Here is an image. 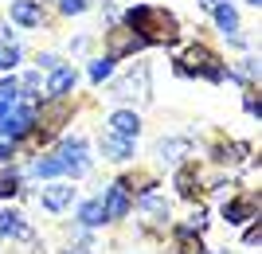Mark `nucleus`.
Masks as SVG:
<instances>
[{
    "mask_svg": "<svg viewBox=\"0 0 262 254\" xmlns=\"http://www.w3.org/2000/svg\"><path fill=\"white\" fill-rule=\"evenodd\" d=\"M172 239H176V254H208L204 239H200L188 223H176V227H172Z\"/></svg>",
    "mask_w": 262,
    "mask_h": 254,
    "instance_id": "aec40b11",
    "label": "nucleus"
},
{
    "mask_svg": "<svg viewBox=\"0 0 262 254\" xmlns=\"http://www.w3.org/2000/svg\"><path fill=\"white\" fill-rule=\"evenodd\" d=\"M208 156L215 160V165H243V160L251 156V145L247 141H215L208 149Z\"/></svg>",
    "mask_w": 262,
    "mask_h": 254,
    "instance_id": "f3484780",
    "label": "nucleus"
},
{
    "mask_svg": "<svg viewBox=\"0 0 262 254\" xmlns=\"http://www.w3.org/2000/svg\"><path fill=\"white\" fill-rule=\"evenodd\" d=\"M90 8V0H59V12L63 16H82Z\"/></svg>",
    "mask_w": 262,
    "mask_h": 254,
    "instance_id": "7c9ffc66",
    "label": "nucleus"
},
{
    "mask_svg": "<svg viewBox=\"0 0 262 254\" xmlns=\"http://www.w3.org/2000/svg\"><path fill=\"white\" fill-rule=\"evenodd\" d=\"M78 227H82V231H98V227H106V211H102V199L94 196V199H82V203H78Z\"/></svg>",
    "mask_w": 262,
    "mask_h": 254,
    "instance_id": "6ab92c4d",
    "label": "nucleus"
},
{
    "mask_svg": "<svg viewBox=\"0 0 262 254\" xmlns=\"http://www.w3.org/2000/svg\"><path fill=\"white\" fill-rule=\"evenodd\" d=\"M59 160H63V176H71V180L90 176L94 160H90V145H86V137H82V133H71V137H63V141H59Z\"/></svg>",
    "mask_w": 262,
    "mask_h": 254,
    "instance_id": "f03ea898",
    "label": "nucleus"
},
{
    "mask_svg": "<svg viewBox=\"0 0 262 254\" xmlns=\"http://www.w3.org/2000/svg\"><path fill=\"white\" fill-rule=\"evenodd\" d=\"M78 86V71L75 66L59 63L55 71H47V82H43V94L47 98H71V90Z\"/></svg>",
    "mask_w": 262,
    "mask_h": 254,
    "instance_id": "f8f14e48",
    "label": "nucleus"
},
{
    "mask_svg": "<svg viewBox=\"0 0 262 254\" xmlns=\"http://www.w3.org/2000/svg\"><path fill=\"white\" fill-rule=\"evenodd\" d=\"M0 239H24V243L32 239V227L16 207H0Z\"/></svg>",
    "mask_w": 262,
    "mask_h": 254,
    "instance_id": "a211bd4d",
    "label": "nucleus"
},
{
    "mask_svg": "<svg viewBox=\"0 0 262 254\" xmlns=\"http://www.w3.org/2000/svg\"><path fill=\"white\" fill-rule=\"evenodd\" d=\"M28 176H35V180H63V160H59V153L35 156L32 165H28Z\"/></svg>",
    "mask_w": 262,
    "mask_h": 254,
    "instance_id": "412c9836",
    "label": "nucleus"
},
{
    "mask_svg": "<svg viewBox=\"0 0 262 254\" xmlns=\"http://www.w3.org/2000/svg\"><path fill=\"white\" fill-rule=\"evenodd\" d=\"M98 199H102V211H106V223H121V219L133 215V199H129V192L121 188V180H114L110 188H102Z\"/></svg>",
    "mask_w": 262,
    "mask_h": 254,
    "instance_id": "6e6552de",
    "label": "nucleus"
},
{
    "mask_svg": "<svg viewBox=\"0 0 262 254\" xmlns=\"http://www.w3.org/2000/svg\"><path fill=\"white\" fill-rule=\"evenodd\" d=\"M20 196V172L8 168V172H0V199H16Z\"/></svg>",
    "mask_w": 262,
    "mask_h": 254,
    "instance_id": "a878e982",
    "label": "nucleus"
},
{
    "mask_svg": "<svg viewBox=\"0 0 262 254\" xmlns=\"http://www.w3.org/2000/svg\"><path fill=\"white\" fill-rule=\"evenodd\" d=\"M8 16H12V24H20V28H39V24L47 20L39 0H12V4H8Z\"/></svg>",
    "mask_w": 262,
    "mask_h": 254,
    "instance_id": "dca6fc26",
    "label": "nucleus"
},
{
    "mask_svg": "<svg viewBox=\"0 0 262 254\" xmlns=\"http://www.w3.org/2000/svg\"><path fill=\"white\" fill-rule=\"evenodd\" d=\"M102 4H110V0H102Z\"/></svg>",
    "mask_w": 262,
    "mask_h": 254,
    "instance_id": "a19ab883",
    "label": "nucleus"
},
{
    "mask_svg": "<svg viewBox=\"0 0 262 254\" xmlns=\"http://www.w3.org/2000/svg\"><path fill=\"white\" fill-rule=\"evenodd\" d=\"M243 110L251 113V118H258V122H262V102L254 98V86H247V94H243Z\"/></svg>",
    "mask_w": 262,
    "mask_h": 254,
    "instance_id": "c756f323",
    "label": "nucleus"
},
{
    "mask_svg": "<svg viewBox=\"0 0 262 254\" xmlns=\"http://www.w3.org/2000/svg\"><path fill=\"white\" fill-rule=\"evenodd\" d=\"M16 149H20L16 141H0V165H12V160H16Z\"/></svg>",
    "mask_w": 262,
    "mask_h": 254,
    "instance_id": "f704fd0d",
    "label": "nucleus"
},
{
    "mask_svg": "<svg viewBox=\"0 0 262 254\" xmlns=\"http://www.w3.org/2000/svg\"><path fill=\"white\" fill-rule=\"evenodd\" d=\"M211 20H215V28L223 35H231V32H239V12L231 8V4H223V0H219L215 8H211Z\"/></svg>",
    "mask_w": 262,
    "mask_h": 254,
    "instance_id": "5701e85b",
    "label": "nucleus"
},
{
    "mask_svg": "<svg viewBox=\"0 0 262 254\" xmlns=\"http://www.w3.org/2000/svg\"><path fill=\"white\" fill-rule=\"evenodd\" d=\"M172 184H176V196L180 199H192L204 192V176H200V168H196V160H188V165H180L176 168V176H172Z\"/></svg>",
    "mask_w": 262,
    "mask_h": 254,
    "instance_id": "2eb2a0df",
    "label": "nucleus"
},
{
    "mask_svg": "<svg viewBox=\"0 0 262 254\" xmlns=\"http://www.w3.org/2000/svg\"><path fill=\"white\" fill-rule=\"evenodd\" d=\"M67 122H71V102H67V98L35 102V125H47V133H59Z\"/></svg>",
    "mask_w": 262,
    "mask_h": 254,
    "instance_id": "9b49d317",
    "label": "nucleus"
},
{
    "mask_svg": "<svg viewBox=\"0 0 262 254\" xmlns=\"http://www.w3.org/2000/svg\"><path fill=\"white\" fill-rule=\"evenodd\" d=\"M258 219V192L243 188L239 196H227L223 199V223L227 227H243V223Z\"/></svg>",
    "mask_w": 262,
    "mask_h": 254,
    "instance_id": "423d86ee",
    "label": "nucleus"
},
{
    "mask_svg": "<svg viewBox=\"0 0 262 254\" xmlns=\"http://www.w3.org/2000/svg\"><path fill=\"white\" fill-rule=\"evenodd\" d=\"M110 98L114 102H149L153 98V90H149V66L137 63L125 78H118L114 90H110Z\"/></svg>",
    "mask_w": 262,
    "mask_h": 254,
    "instance_id": "20e7f679",
    "label": "nucleus"
},
{
    "mask_svg": "<svg viewBox=\"0 0 262 254\" xmlns=\"http://www.w3.org/2000/svg\"><path fill=\"white\" fill-rule=\"evenodd\" d=\"M55 66H59V55H55V51H43V55L35 59V71H55Z\"/></svg>",
    "mask_w": 262,
    "mask_h": 254,
    "instance_id": "72a5a7b5",
    "label": "nucleus"
},
{
    "mask_svg": "<svg viewBox=\"0 0 262 254\" xmlns=\"http://www.w3.org/2000/svg\"><path fill=\"white\" fill-rule=\"evenodd\" d=\"M0 98L16 102V98H20V82H16V78H0Z\"/></svg>",
    "mask_w": 262,
    "mask_h": 254,
    "instance_id": "473e14b6",
    "label": "nucleus"
},
{
    "mask_svg": "<svg viewBox=\"0 0 262 254\" xmlns=\"http://www.w3.org/2000/svg\"><path fill=\"white\" fill-rule=\"evenodd\" d=\"M114 137H125V141H137L141 137V113L133 110V106H121V110L110 113V129Z\"/></svg>",
    "mask_w": 262,
    "mask_h": 254,
    "instance_id": "4468645a",
    "label": "nucleus"
},
{
    "mask_svg": "<svg viewBox=\"0 0 262 254\" xmlns=\"http://www.w3.org/2000/svg\"><path fill=\"white\" fill-rule=\"evenodd\" d=\"M184 223H188L196 235H204V231H208V223H211V219H208V207H192V215H188Z\"/></svg>",
    "mask_w": 262,
    "mask_h": 254,
    "instance_id": "cd10ccee",
    "label": "nucleus"
},
{
    "mask_svg": "<svg viewBox=\"0 0 262 254\" xmlns=\"http://www.w3.org/2000/svg\"><path fill=\"white\" fill-rule=\"evenodd\" d=\"M98 153H102V160H114V165H129L133 156H137V141H125V137L102 133V137H98Z\"/></svg>",
    "mask_w": 262,
    "mask_h": 254,
    "instance_id": "ddd939ff",
    "label": "nucleus"
},
{
    "mask_svg": "<svg viewBox=\"0 0 262 254\" xmlns=\"http://www.w3.org/2000/svg\"><path fill=\"white\" fill-rule=\"evenodd\" d=\"M78 199V188L75 180L67 184V180H51L43 192H39V203H43V211H51V215H63V211H71V203Z\"/></svg>",
    "mask_w": 262,
    "mask_h": 254,
    "instance_id": "1a4fd4ad",
    "label": "nucleus"
},
{
    "mask_svg": "<svg viewBox=\"0 0 262 254\" xmlns=\"http://www.w3.org/2000/svg\"><path fill=\"white\" fill-rule=\"evenodd\" d=\"M172 223V211H168V199L157 196V192H149V196L137 199V227H141L145 235H157L164 231Z\"/></svg>",
    "mask_w": 262,
    "mask_h": 254,
    "instance_id": "7ed1b4c3",
    "label": "nucleus"
},
{
    "mask_svg": "<svg viewBox=\"0 0 262 254\" xmlns=\"http://www.w3.org/2000/svg\"><path fill=\"white\" fill-rule=\"evenodd\" d=\"M231 82H243V86H254V78H258V59H239V66H231L227 71Z\"/></svg>",
    "mask_w": 262,
    "mask_h": 254,
    "instance_id": "b1692460",
    "label": "nucleus"
},
{
    "mask_svg": "<svg viewBox=\"0 0 262 254\" xmlns=\"http://www.w3.org/2000/svg\"><path fill=\"white\" fill-rule=\"evenodd\" d=\"M86 75H90V82H106V78L114 75V59H106V55L94 59V63L86 66Z\"/></svg>",
    "mask_w": 262,
    "mask_h": 254,
    "instance_id": "bb28decb",
    "label": "nucleus"
},
{
    "mask_svg": "<svg viewBox=\"0 0 262 254\" xmlns=\"http://www.w3.org/2000/svg\"><path fill=\"white\" fill-rule=\"evenodd\" d=\"M67 254H78V250H67Z\"/></svg>",
    "mask_w": 262,
    "mask_h": 254,
    "instance_id": "ea45409f",
    "label": "nucleus"
},
{
    "mask_svg": "<svg viewBox=\"0 0 262 254\" xmlns=\"http://www.w3.org/2000/svg\"><path fill=\"white\" fill-rule=\"evenodd\" d=\"M106 35V59H114V63H121V59H129V55H137V51H145V39L141 35H133L129 28H121V24H114L110 32H102Z\"/></svg>",
    "mask_w": 262,
    "mask_h": 254,
    "instance_id": "0eeeda50",
    "label": "nucleus"
},
{
    "mask_svg": "<svg viewBox=\"0 0 262 254\" xmlns=\"http://www.w3.org/2000/svg\"><path fill=\"white\" fill-rule=\"evenodd\" d=\"M196 4H200V8H208V12H211V8L219 4V0H196Z\"/></svg>",
    "mask_w": 262,
    "mask_h": 254,
    "instance_id": "e433bc0d",
    "label": "nucleus"
},
{
    "mask_svg": "<svg viewBox=\"0 0 262 254\" xmlns=\"http://www.w3.org/2000/svg\"><path fill=\"white\" fill-rule=\"evenodd\" d=\"M247 4H251V8H262V0H247Z\"/></svg>",
    "mask_w": 262,
    "mask_h": 254,
    "instance_id": "58836bf2",
    "label": "nucleus"
},
{
    "mask_svg": "<svg viewBox=\"0 0 262 254\" xmlns=\"http://www.w3.org/2000/svg\"><path fill=\"white\" fill-rule=\"evenodd\" d=\"M118 180H121V188L129 192V199H141V196H149V192H157L153 172H133V176H118Z\"/></svg>",
    "mask_w": 262,
    "mask_h": 254,
    "instance_id": "4be33fe9",
    "label": "nucleus"
},
{
    "mask_svg": "<svg viewBox=\"0 0 262 254\" xmlns=\"http://www.w3.org/2000/svg\"><path fill=\"white\" fill-rule=\"evenodd\" d=\"M16 63H20V47H16V43H4V51H0V66L12 71Z\"/></svg>",
    "mask_w": 262,
    "mask_h": 254,
    "instance_id": "2f4dec72",
    "label": "nucleus"
},
{
    "mask_svg": "<svg viewBox=\"0 0 262 254\" xmlns=\"http://www.w3.org/2000/svg\"><path fill=\"white\" fill-rule=\"evenodd\" d=\"M243 246H262V223L258 219L247 223V231H243Z\"/></svg>",
    "mask_w": 262,
    "mask_h": 254,
    "instance_id": "c85d7f7f",
    "label": "nucleus"
},
{
    "mask_svg": "<svg viewBox=\"0 0 262 254\" xmlns=\"http://www.w3.org/2000/svg\"><path fill=\"white\" fill-rule=\"evenodd\" d=\"M211 63H219V55L211 51L208 43H188L180 55H176V75L180 78H204Z\"/></svg>",
    "mask_w": 262,
    "mask_h": 254,
    "instance_id": "39448f33",
    "label": "nucleus"
},
{
    "mask_svg": "<svg viewBox=\"0 0 262 254\" xmlns=\"http://www.w3.org/2000/svg\"><path fill=\"white\" fill-rule=\"evenodd\" d=\"M16 82H20V98L39 102V90H43V78H39V71H28V75L16 78Z\"/></svg>",
    "mask_w": 262,
    "mask_h": 254,
    "instance_id": "393cba45",
    "label": "nucleus"
},
{
    "mask_svg": "<svg viewBox=\"0 0 262 254\" xmlns=\"http://www.w3.org/2000/svg\"><path fill=\"white\" fill-rule=\"evenodd\" d=\"M86 47H90V35H78V39H71V51H75V55H82Z\"/></svg>",
    "mask_w": 262,
    "mask_h": 254,
    "instance_id": "c9c22d12",
    "label": "nucleus"
},
{
    "mask_svg": "<svg viewBox=\"0 0 262 254\" xmlns=\"http://www.w3.org/2000/svg\"><path fill=\"white\" fill-rule=\"evenodd\" d=\"M192 156H196L192 137H161V141H157V160H161V165H168V168L188 165Z\"/></svg>",
    "mask_w": 262,
    "mask_h": 254,
    "instance_id": "9d476101",
    "label": "nucleus"
},
{
    "mask_svg": "<svg viewBox=\"0 0 262 254\" xmlns=\"http://www.w3.org/2000/svg\"><path fill=\"white\" fill-rule=\"evenodd\" d=\"M121 28H129L133 35H141L145 43H176L180 39V24L172 12L153 8V4H133L121 16Z\"/></svg>",
    "mask_w": 262,
    "mask_h": 254,
    "instance_id": "f257e3e1",
    "label": "nucleus"
},
{
    "mask_svg": "<svg viewBox=\"0 0 262 254\" xmlns=\"http://www.w3.org/2000/svg\"><path fill=\"white\" fill-rule=\"evenodd\" d=\"M8 110H12V102H4V98H0V118H4Z\"/></svg>",
    "mask_w": 262,
    "mask_h": 254,
    "instance_id": "4c0bfd02",
    "label": "nucleus"
}]
</instances>
